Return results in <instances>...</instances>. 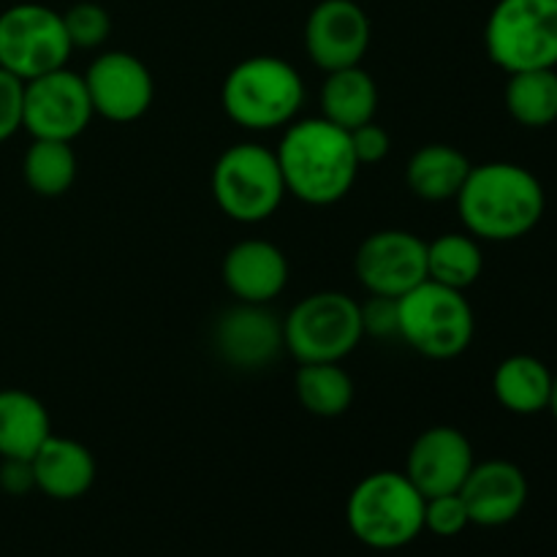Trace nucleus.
I'll return each instance as SVG.
<instances>
[{
    "instance_id": "obj_31",
    "label": "nucleus",
    "mask_w": 557,
    "mask_h": 557,
    "mask_svg": "<svg viewBox=\"0 0 557 557\" xmlns=\"http://www.w3.org/2000/svg\"><path fill=\"white\" fill-rule=\"evenodd\" d=\"M348 136H351V147L359 166H373V163H381L386 156H389L392 139L389 134H386V128H381L375 120L348 131Z\"/></svg>"
},
{
    "instance_id": "obj_32",
    "label": "nucleus",
    "mask_w": 557,
    "mask_h": 557,
    "mask_svg": "<svg viewBox=\"0 0 557 557\" xmlns=\"http://www.w3.org/2000/svg\"><path fill=\"white\" fill-rule=\"evenodd\" d=\"M0 490L9 495H27L36 490V476H33L30 460H3L0 462Z\"/></svg>"
},
{
    "instance_id": "obj_19",
    "label": "nucleus",
    "mask_w": 557,
    "mask_h": 557,
    "mask_svg": "<svg viewBox=\"0 0 557 557\" xmlns=\"http://www.w3.org/2000/svg\"><path fill=\"white\" fill-rule=\"evenodd\" d=\"M52 435L44 403L25 389H0V460H30Z\"/></svg>"
},
{
    "instance_id": "obj_21",
    "label": "nucleus",
    "mask_w": 557,
    "mask_h": 557,
    "mask_svg": "<svg viewBox=\"0 0 557 557\" xmlns=\"http://www.w3.org/2000/svg\"><path fill=\"white\" fill-rule=\"evenodd\" d=\"M473 163L462 150L451 145H424L411 156L406 169V183L413 196L424 201H451L466 185Z\"/></svg>"
},
{
    "instance_id": "obj_27",
    "label": "nucleus",
    "mask_w": 557,
    "mask_h": 557,
    "mask_svg": "<svg viewBox=\"0 0 557 557\" xmlns=\"http://www.w3.org/2000/svg\"><path fill=\"white\" fill-rule=\"evenodd\" d=\"M63 25L74 49L103 47V41H107L109 33H112V20H109L107 9L92 3V0L71 5L63 14Z\"/></svg>"
},
{
    "instance_id": "obj_9",
    "label": "nucleus",
    "mask_w": 557,
    "mask_h": 557,
    "mask_svg": "<svg viewBox=\"0 0 557 557\" xmlns=\"http://www.w3.org/2000/svg\"><path fill=\"white\" fill-rule=\"evenodd\" d=\"M71 47L63 14L41 3H16L0 14V69L22 82L69 63Z\"/></svg>"
},
{
    "instance_id": "obj_5",
    "label": "nucleus",
    "mask_w": 557,
    "mask_h": 557,
    "mask_svg": "<svg viewBox=\"0 0 557 557\" xmlns=\"http://www.w3.org/2000/svg\"><path fill=\"white\" fill-rule=\"evenodd\" d=\"M212 199L237 223H261L275 215L286 199L275 150L259 141H239L223 150L212 166Z\"/></svg>"
},
{
    "instance_id": "obj_15",
    "label": "nucleus",
    "mask_w": 557,
    "mask_h": 557,
    "mask_svg": "<svg viewBox=\"0 0 557 557\" xmlns=\"http://www.w3.org/2000/svg\"><path fill=\"white\" fill-rule=\"evenodd\" d=\"M471 525L500 528L515 522L528 504V479L509 460L476 462L460 487Z\"/></svg>"
},
{
    "instance_id": "obj_14",
    "label": "nucleus",
    "mask_w": 557,
    "mask_h": 557,
    "mask_svg": "<svg viewBox=\"0 0 557 557\" xmlns=\"http://www.w3.org/2000/svg\"><path fill=\"white\" fill-rule=\"evenodd\" d=\"M473 466L476 457L468 435L449 424H435L417 435L403 473L424 498H433V495L460 493Z\"/></svg>"
},
{
    "instance_id": "obj_23",
    "label": "nucleus",
    "mask_w": 557,
    "mask_h": 557,
    "mask_svg": "<svg viewBox=\"0 0 557 557\" xmlns=\"http://www.w3.org/2000/svg\"><path fill=\"white\" fill-rule=\"evenodd\" d=\"M294 392L305 411L321 419L343 417L354 403V381L341 362L299 364Z\"/></svg>"
},
{
    "instance_id": "obj_7",
    "label": "nucleus",
    "mask_w": 557,
    "mask_h": 557,
    "mask_svg": "<svg viewBox=\"0 0 557 557\" xmlns=\"http://www.w3.org/2000/svg\"><path fill=\"white\" fill-rule=\"evenodd\" d=\"M397 310L400 337L422 357L455 359L473 343L476 321L466 292L424 281L397 299Z\"/></svg>"
},
{
    "instance_id": "obj_13",
    "label": "nucleus",
    "mask_w": 557,
    "mask_h": 557,
    "mask_svg": "<svg viewBox=\"0 0 557 557\" xmlns=\"http://www.w3.org/2000/svg\"><path fill=\"white\" fill-rule=\"evenodd\" d=\"M370 47V16L354 0H321L305 22V49L321 71L362 63Z\"/></svg>"
},
{
    "instance_id": "obj_8",
    "label": "nucleus",
    "mask_w": 557,
    "mask_h": 557,
    "mask_svg": "<svg viewBox=\"0 0 557 557\" xmlns=\"http://www.w3.org/2000/svg\"><path fill=\"white\" fill-rule=\"evenodd\" d=\"M484 47L506 74L557 69V0H498L484 25Z\"/></svg>"
},
{
    "instance_id": "obj_4",
    "label": "nucleus",
    "mask_w": 557,
    "mask_h": 557,
    "mask_svg": "<svg viewBox=\"0 0 557 557\" xmlns=\"http://www.w3.org/2000/svg\"><path fill=\"white\" fill-rule=\"evenodd\" d=\"M348 531L370 549L408 547L424 531V495L400 471H375L351 490Z\"/></svg>"
},
{
    "instance_id": "obj_33",
    "label": "nucleus",
    "mask_w": 557,
    "mask_h": 557,
    "mask_svg": "<svg viewBox=\"0 0 557 557\" xmlns=\"http://www.w3.org/2000/svg\"><path fill=\"white\" fill-rule=\"evenodd\" d=\"M547 411H553V417L557 419V375H555V384H553V397H549V408Z\"/></svg>"
},
{
    "instance_id": "obj_20",
    "label": "nucleus",
    "mask_w": 557,
    "mask_h": 557,
    "mask_svg": "<svg viewBox=\"0 0 557 557\" xmlns=\"http://www.w3.org/2000/svg\"><path fill=\"white\" fill-rule=\"evenodd\" d=\"M555 375L549 373L547 364L531 354L506 357L493 375L495 400L517 417H536L547 411Z\"/></svg>"
},
{
    "instance_id": "obj_3",
    "label": "nucleus",
    "mask_w": 557,
    "mask_h": 557,
    "mask_svg": "<svg viewBox=\"0 0 557 557\" xmlns=\"http://www.w3.org/2000/svg\"><path fill=\"white\" fill-rule=\"evenodd\" d=\"M221 103L245 131H277L294 123L305 103V82L288 60L275 54L245 58L226 74Z\"/></svg>"
},
{
    "instance_id": "obj_24",
    "label": "nucleus",
    "mask_w": 557,
    "mask_h": 557,
    "mask_svg": "<svg viewBox=\"0 0 557 557\" xmlns=\"http://www.w3.org/2000/svg\"><path fill=\"white\" fill-rule=\"evenodd\" d=\"M506 109L525 128H544L557 120V69H533L509 74L504 92Z\"/></svg>"
},
{
    "instance_id": "obj_11",
    "label": "nucleus",
    "mask_w": 557,
    "mask_h": 557,
    "mask_svg": "<svg viewBox=\"0 0 557 557\" xmlns=\"http://www.w3.org/2000/svg\"><path fill=\"white\" fill-rule=\"evenodd\" d=\"M354 270L368 294L400 299L428 281V243L406 228L373 232L359 245Z\"/></svg>"
},
{
    "instance_id": "obj_29",
    "label": "nucleus",
    "mask_w": 557,
    "mask_h": 557,
    "mask_svg": "<svg viewBox=\"0 0 557 557\" xmlns=\"http://www.w3.org/2000/svg\"><path fill=\"white\" fill-rule=\"evenodd\" d=\"M359 310H362L364 335L400 337V310H397V299L370 294V299L364 305H359Z\"/></svg>"
},
{
    "instance_id": "obj_25",
    "label": "nucleus",
    "mask_w": 557,
    "mask_h": 557,
    "mask_svg": "<svg viewBox=\"0 0 557 557\" xmlns=\"http://www.w3.org/2000/svg\"><path fill=\"white\" fill-rule=\"evenodd\" d=\"M74 141L54 139H33L22 158V174H25L27 188L44 199H58L69 194L76 180V152Z\"/></svg>"
},
{
    "instance_id": "obj_26",
    "label": "nucleus",
    "mask_w": 557,
    "mask_h": 557,
    "mask_svg": "<svg viewBox=\"0 0 557 557\" xmlns=\"http://www.w3.org/2000/svg\"><path fill=\"white\" fill-rule=\"evenodd\" d=\"M484 256L471 234H441L428 243V281L466 292L482 277Z\"/></svg>"
},
{
    "instance_id": "obj_16",
    "label": "nucleus",
    "mask_w": 557,
    "mask_h": 557,
    "mask_svg": "<svg viewBox=\"0 0 557 557\" xmlns=\"http://www.w3.org/2000/svg\"><path fill=\"white\" fill-rule=\"evenodd\" d=\"M215 348L239 370L267 368L283 348V321H277L267 305L239 302L218 319Z\"/></svg>"
},
{
    "instance_id": "obj_17",
    "label": "nucleus",
    "mask_w": 557,
    "mask_h": 557,
    "mask_svg": "<svg viewBox=\"0 0 557 557\" xmlns=\"http://www.w3.org/2000/svg\"><path fill=\"white\" fill-rule=\"evenodd\" d=\"M223 283L248 305H270L288 283V261L277 245L267 239H243L223 259Z\"/></svg>"
},
{
    "instance_id": "obj_30",
    "label": "nucleus",
    "mask_w": 557,
    "mask_h": 557,
    "mask_svg": "<svg viewBox=\"0 0 557 557\" xmlns=\"http://www.w3.org/2000/svg\"><path fill=\"white\" fill-rule=\"evenodd\" d=\"M22 98L25 82L0 69V141L11 139L22 128Z\"/></svg>"
},
{
    "instance_id": "obj_12",
    "label": "nucleus",
    "mask_w": 557,
    "mask_h": 557,
    "mask_svg": "<svg viewBox=\"0 0 557 557\" xmlns=\"http://www.w3.org/2000/svg\"><path fill=\"white\" fill-rule=\"evenodd\" d=\"M92 112L109 123H134L152 107L156 82L150 69L131 52L98 54L85 71Z\"/></svg>"
},
{
    "instance_id": "obj_28",
    "label": "nucleus",
    "mask_w": 557,
    "mask_h": 557,
    "mask_svg": "<svg viewBox=\"0 0 557 557\" xmlns=\"http://www.w3.org/2000/svg\"><path fill=\"white\" fill-rule=\"evenodd\" d=\"M471 525L466 504H462L460 493H446L424 498V531H430L438 539H455L460 536L466 528Z\"/></svg>"
},
{
    "instance_id": "obj_10",
    "label": "nucleus",
    "mask_w": 557,
    "mask_h": 557,
    "mask_svg": "<svg viewBox=\"0 0 557 557\" xmlns=\"http://www.w3.org/2000/svg\"><path fill=\"white\" fill-rule=\"evenodd\" d=\"M92 112L90 96H87L85 76L71 69L49 71L25 82V98H22V128L33 139L74 141L85 134Z\"/></svg>"
},
{
    "instance_id": "obj_6",
    "label": "nucleus",
    "mask_w": 557,
    "mask_h": 557,
    "mask_svg": "<svg viewBox=\"0 0 557 557\" xmlns=\"http://www.w3.org/2000/svg\"><path fill=\"white\" fill-rule=\"evenodd\" d=\"M362 337V310L343 292L308 294L283 319V348L299 364L343 362Z\"/></svg>"
},
{
    "instance_id": "obj_1",
    "label": "nucleus",
    "mask_w": 557,
    "mask_h": 557,
    "mask_svg": "<svg viewBox=\"0 0 557 557\" xmlns=\"http://www.w3.org/2000/svg\"><path fill=\"white\" fill-rule=\"evenodd\" d=\"M455 201L466 232L490 243H511L531 234L547 207L536 174L509 161L473 166Z\"/></svg>"
},
{
    "instance_id": "obj_2",
    "label": "nucleus",
    "mask_w": 557,
    "mask_h": 557,
    "mask_svg": "<svg viewBox=\"0 0 557 557\" xmlns=\"http://www.w3.org/2000/svg\"><path fill=\"white\" fill-rule=\"evenodd\" d=\"M286 194L310 207H330L346 199L359 174L348 131L324 117L294 120L283 128L275 150Z\"/></svg>"
},
{
    "instance_id": "obj_22",
    "label": "nucleus",
    "mask_w": 557,
    "mask_h": 557,
    "mask_svg": "<svg viewBox=\"0 0 557 557\" xmlns=\"http://www.w3.org/2000/svg\"><path fill=\"white\" fill-rule=\"evenodd\" d=\"M379 109V87L362 65L330 71L321 85V117L337 128L354 131L370 123Z\"/></svg>"
},
{
    "instance_id": "obj_18",
    "label": "nucleus",
    "mask_w": 557,
    "mask_h": 557,
    "mask_svg": "<svg viewBox=\"0 0 557 557\" xmlns=\"http://www.w3.org/2000/svg\"><path fill=\"white\" fill-rule=\"evenodd\" d=\"M36 490L52 500H76L96 482V457L85 444L63 435H49L30 457Z\"/></svg>"
}]
</instances>
